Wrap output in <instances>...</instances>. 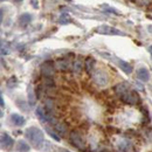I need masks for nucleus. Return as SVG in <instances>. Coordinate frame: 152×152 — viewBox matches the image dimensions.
<instances>
[{"mask_svg":"<svg viewBox=\"0 0 152 152\" xmlns=\"http://www.w3.org/2000/svg\"><path fill=\"white\" fill-rule=\"evenodd\" d=\"M95 58L91 56H88L86 58V62H84V67H86V70H87V73H93L94 72V67H95Z\"/></svg>","mask_w":152,"mask_h":152,"instance_id":"ddd939ff","label":"nucleus"},{"mask_svg":"<svg viewBox=\"0 0 152 152\" xmlns=\"http://www.w3.org/2000/svg\"><path fill=\"white\" fill-rule=\"evenodd\" d=\"M95 33L97 34H102V35H126L124 32L115 28V27H111V26H108V25H101L98 27L95 28Z\"/></svg>","mask_w":152,"mask_h":152,"instance_id":"f03ea898","label":"nucleus"},{"mask_svg":"<svg viewBox=\"0 0 152 152\" xmlns=\"http://www.w3.org/2000/svg\"><path fill=\"white\" fill-rule=\"evenodd\" d=\"M150 50H152V45L150 46Z\"/></svg>","mask_w":152,"mask_h":152,"instance_id":"c85d7f7f","label":"nucleus"},{"mask_svg":"<svg viewBox=\"0 0 152 152\" xmlns=\"http://www.w3.org/2000/svg\"><path fill=\"white\" fill-rule=\"evenodd\" d=\"M11 121H12V123H13L14 125H17V126H22V125H25V123H26V119L19 114L11 115Z\"/></svg>","mask_w":152,"mask_h":152,"instance_id":"f8f14e48","label":"nucleus"},{"mask_svg":"<svg viewBox=\"0 0 152 152\" xmlns=\"http://www.w3.org/2000/svg\"><path fill=\"white\" fill-rule=\"evenodd\" d=\"M55 130H56L57 132L60 133H63L66 132V130H67V128H66V125L64 124H62V123H56L55 124Z\"/></svg>","mask_w":152,"mask_h":152,"instance_id":"4be33fe9","label":"nucleus"},{"mask_svg":"<svg viewBox=\"0 0 152 152\" xmlns=\"http://www.w3.org/2000/svg\"><path fill=\"white\" fill-rule=\"evenodd\" d=\"M41 72L46 78H50L54 74V64L52 61H46L41 66Z\"/></svg>","mask_w":152,"mask_h":152,"instance_id":"423d86ee","label":"nucleus"},{"mask_svg":"<svg viewBox=\"0 0 152 152\" xmlns=\"http://www.w3.org/2000/svg\"><path fill=\"white\" fill-rule=\"evenodd\" d=\"M121 99L123 102H125V103H129V104H137V103H139L140 97L137 94V91L129 90V91H126L124 95L121 97Z\"/></svg>","mask_w":152,"mask_h":152,"instance_id":"7ed1b4c3","label":"nucleus"},{"mask_svg":"<svg viewBox=\"0 0 152 152\" xmlns=\"http://www.w3.org/2000/svg\"><path fill=\"white\" fill-rule=\"evenodd\" d=\"M61 152H72V151H69V150H66V149H61Z\"/></svg>","mask_w":152,"mask_h":152,"instance_id":"bb28decb","label":"nucleus"},{"mask_svg":"<svg viewBox=\"0 0 152 152\" xmlns=\"http://www.w3.org/2000/svg\"><path fill=\"white\" fill-rule=\"evenodd\" d=\"M137 77H138L140 81H143V82H148V81L150 80V73H149L148 68H145V67L139 68V69L137 70Z\"/></svg>","mask_w":152,"mask_h":152,"instance_id":"1a4fd4ad","label":"nucleus"},{"mask_svg":"<svg viewBox=\"0 0 152 152\" xmlns=\"http://www.w3.org/2000/svg\"><path fill=\"white\" fill-rule=\"evenodd\" d=\"M115 90H116V93L119 95V97H122L126 91H129V89H128V84H126V83H119L118 86L115 87Z\"/></svg>","mask_w":152,"mask_h":152,"instance_id":"4468645a","label":"nucleus"},{"mask_svg":"<svg viewBox=\"0 0 152 152\" xmlns=\"http://www.w3.org/2000/svg\"><path fill=\"white\" fill-rule=\"evenodd\" d=\"M17 150L19 152H28L31 150V146L25 140H19L17 144Z\"/></svg>","mask_w":152,"mask_h":152,"instance_id":"2eb2a0df","label":"nucleus"},{"mask_svg":"<svg viewBox=\"0 0 152 152\" xmlns=\"http://www.w3.org/2000/svg\"><path fill=\"white\" fill-rule=\"evenodd\" d=\"M46 131L49 133V134H50V136H52V137H53V138H54L56 142H60V140H61V138L58 137V134H56V133L54 132V131H52L49 128H47V129H46Z\"/></svg>","mask_w":152,"mask_h":152,"instance_id":"b1692460","label":"nucleus"},{"mask_svg":"<svg viewBox=\"0 0 152 152\" xmlns=\"http://www.w3.org/2000/svg\"><path fill=\"white\" fill-rule=\"evenodd\" d=\"M70 143L77 149H83L84 145H86L83 137L81 136V133L77 132V131H72L70 132Z\"/></svg>","mask_w":152,"mask_h":152,"instance_id":"20e7f679","label":"nucleus"},{"mask_svg":"<svg viewBox=\"0 0 152 152\" xmlns=\"http://www.w3.org/2000/svg\"><path fill=\"white\" fill-rule=\"evenodd\" d=\"M116 61H117V64L119 66V68L125 73V74H131L133 70V67L132 64H130L129 62H126V61H124V60H122V58H116Z\"/></svg>","mask_w":152,"mask_h":152,"instance_id":"0eeeda50","label":"nucleus"},{"mask_svg":"<svg viewBox=\"0 0 152 152\" xmlns=\"http://www.w3.org/2000/svg\"><path fill=\"white\" fill-rule=\"evenodd\" d=\"M15 84H17V77H15V76H12V77H11V78L7 81V87L13 88Z\"/></svg>","mask_w":152,"mask_h":152,"instance_id":"5701e85b","label":"nucleus"},{"mask_svg":"<svg viewBox=\"0 0 152 152\" xmlns=\"http://www.w3.org/2000/svg\"><path fill=\"white\" fill-rule=\"evenodd\" d=\"M56 66H57V69H60L62 72H66L69 68V62L66 61V60H60V61L56 62Z\"/></svg>","mask_w":152,"mask_h":152,"instance_id":"a211bd4d","label":"nucleus"},{"mask_svg":"<svg viewBox=\"0 0 152 152\" xmlns=\"http://www.w3.org/2000/svg\"><path fill=\"white\" fill-rule=\"evenodd\" d=\"M101 8H102L103 11H105V12H109V13L119 14L118 10H116V8H114V7H110V6H108V5H101Z\"/></svg>","mask_w":152,"mask_h":152,"instance_id":"aec40b11","label":"nucleus"},{"mask_svg":"<svg viewBox=\"0 0 152 152\" xmlns=\"http://www.w3.org/2000/svg\"><path fill=\"white\" fill-rule=\"evenodd\" d=\"M118 149H119V151H122V152H131V150L133 149V146L130 140L124 139V140H122V142L118 144Z\"/></svg>","mask_w":152,"mask_h":152,"instance_id":"9b49d317","label":"nucleus"},{"mask_svg":"<svg viewBox=\"0 0 152 152\" xmlns=\"http://www.w3.org/2000/svg\"><path fill=\"white\" fill-rule=\"evenodd\" d=\"M31 21H32V15L29 13H23V14H21V17L19 18L20 25H22V26L28 25Z\"/></svg>","mask_w":152,"mask_h":152,"instance_id":"dca6fc26","label":"nucleus"},{"mask_svg":"<svg viewBox=\"0 0 152 152\" xmlns=\"http://www.w3.org/2000/svg\"><path fill=\"white\" fill-rule=\"evenodd\" d=\"M82 68H83L82 62H81L80 60H76L75 62H74V64H73V69H74V72H75L76 74H80V73L82 72Z\"/></svg>","mask_w":152,"mask_h":152,"instance_id":"6ab92c4d","label":"nucleus"},{"mask_svg":"<svg viewBox=\"0 0 152 152\" xmlns=\"http://www.w3.org/2000/svg\"><path fill=\"white\" fill-rule=\"evenodd\" d=\"M93 80L95 81V83H97L98 86L103 87V86H107V83L109 81V77H108V75L103 70H96L95 73L93 74Z\"/></svg>","mask_w":152,"mask_h":152,"instance_id":"39448f33","label":"nucleus"},{"mask_svg":"<svg viewBox=\"0 0 152 152\" xmlns=\"http://www.w3.org/2000/svg\"><path fill=\"white\" fill-rule=\"evenodd\" d=\"M14 145V140L7 133H1V146L4 149H11Z\"/></svg>","mask_w":152,"mask_h":152,"instance_id":"6e6552de","label":"nucleus"},{"mask_svg":"<svg viewBox=\"0 0 152 152\" xmlns=\"http://www.w3.org/2000/svg\"><path fill=\"white\" fill-rule=\"evenodd\" d=\"M35 114H37V116L40 118V121L42 123L48 122V113H47V110H46L45 107H41V105L38 107V109L35 110Z\"/></svg>","mask_w":152,"mask_h":152,"instance_id":"9d476101","label":"nucleus"},{"mask_svg":"<svg viewBox=\"0 0 152 152\" xmlns=\"http://www.w3.org/2000/svg\"><path fill=\"white\" fill-rule=\"evenodd\" d=\"M28 98H29V104L31 105H34V103H35V96L33 95L32 86H28Z\"/></svg>","mask_w":152,"mask_h":152,"instance_id":"412c9836","label":"nucleus"},{"mask_svg":"<svg viewBox=\"0 0 152 152\" xmlns=\"http://www.w3.org/2000/svg\"><path fill=\"white\" fill-rule=\"evenodd\" d=\"M25 136L28 140H31L35 146H40L43 142L45 138V133L41 129H39L37 126H31L25 131Z\"/></svg>","mask_w":152,"mask_h":152,"instance_id":"f257e3e1","label":"nucleus"},{"mask_svg":"<svg viewBox=\"0 0 152 152\" xmlns=\"http://www.w3.org/2000/svg\"><path fill=\"white\" fill-rule=\"evenodd\" d=\"M69 22H72V17H70V14H68V13H62V14L60 15V18H58V23H61V25H67V23H69Z\"/></svg>","mask_w":152,"mask_h":152,"instance_id":"f3484780","label":"nucleus"},{"mask_svg":"<svg viewBox=\"0 0 152 152\" xmlns=\"http://www.w3.org/2000/svg\"><path fill=\"white\" fill-rule=\"evenodd\" d=\"M0 99H1V107H4V105H5V103H4V99H2V97H0Z\"/></svg>","mask_w":152,"mask_h":152,"instance_id":"a878e982","label":"nucleus"},{"mask_svg":"<svg viewBox=\"0 0 152 152\" xmlns=\"http://www.w3.org/2000/svg\"><path fill=\"white\" fill-rule=\"evenodd\" d=\"M31 4H32V5H33V6H34V7H35V8H38L39 6H38V1H31Z\"/></svg>","mask_w":152,"mask_h":152,"instance_id":"393cba45","label":"nucleus"},{"mask_svg":"<svg viewBox=\"0 0 152 152\" xmlns=\"http://www.w3.org/2000/svg\"><path fill=\"white\" fill-rule=\"evenodd\" d=\"M149 31H150V32H152V26H149Z\"/></svg>","mask_w":152,"mask_h":152,"instance_id":"cd10ccee","label":"nucleus"}]
</instances>
